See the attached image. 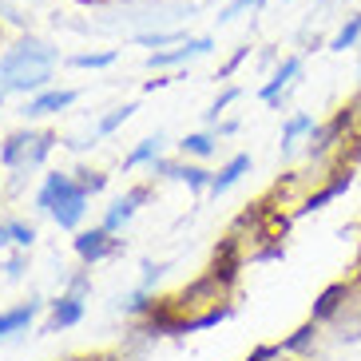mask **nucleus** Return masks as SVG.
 Masks as SVG:
<instances>
[{"mask_svg":"<svg viewBox=\"0 0 361 361\" xmlns=\"http://www.w3.org/2000/svg\"><path fill=\"white\" fill-rule=\"evenodd\" d=\"M60 48L40 36H20L8 52L0 56V87L12 96H36L52 84Z\"/></svg>","mask_w":361,"mask_h":361,"instance_id":"obj_1","label":"nucleus"},{"mask_svg":"<svg viewBox=\"0 0 361 361\" xmlns=\"http://www.w3.org/2000/svg\"><path fill=\"white\" fill-rule=\"evenodd\" d=\"M36 211L52 214L56 226H64V231H80L87 214V191L80 187L75 175L52 171V175H44V187L36 191Z\"/></svg>","mask_w":361,"mask_h":361,"instance_id":"obj_2","label":"nucleus"},{"mask_svg":"<svg viewBox=\"0 0 361 361\" xmlns=\"http://www.w3.org/2000/svg\"><path fill=\"white\" fill-rule=\"evenodd\" d=\"M60 143V135L56 131H12L4 143H0V163L12 171H32L40 167L48 155H52V147Z\"/></svg>","mask_w":361,"mask_h":361,"instance_id":"obj_3","label":"nucleus"},{"mask_svg":"<svg viewBox=\"0 0 361 361\" xmlns=\"http://www.w3.org/2000/svg\"><path fill=\"white\" fill-rule=\"evenodd\" d=\"M214 52V36H187L179 40L175 48H159V52L147 56V68L151 72H167V68H183V64H195L202 56Z\"/></svg>","mask_w":361,"mask_h":361,"instance_id":"obj_4","label":"nucleus"},{"mask_svg":"<svg viewBox=\"0 0 361 361\" xmlns=\"http://www.w3.org/2000/svg\"><path fill=\"white\" fill-rule=\"evenodd\" d=\"M72 246H75V258H80L84 266H96V262H104V258H111V255H119V250H123V243H119V238H111V231H107V226L80 231Z\"/></svg>","mask_w":361,"mask_h":361,"instance_id":"obj_5","label":"nucleus"},{"mask_svg":"<svg viewBox=\"0 0 361 361\" xmlns=\"http://www.w3.org/2000/svg\"><path fill=\"white\" fill-rule=\"evenodd\" d=\"M353 128V111L350 107H341L334 119H326V123H318V128L310 131V143H306V155L310 159H322V155H329V151L341 143V135Z\"/></svg>","mask_w":361,"mask_h":361,"instance_id":"obj_6","label":"nucleus"},{"mask_svg":"<svg viewBox=\"0 0 361 361\" xmlns=\"http://www.w3.org/2000/svg\"><path fill=\"white\" fill-rule=\"evenodd\" d=\"M302 68H306V64H302V56H286V60H278L274 75L258 87V99L270 104V107H282V96H286L298 80H302Z\"/></svg>","mask_w":361,"mask_h":361,"instance_id":"obj_7","label":"nucleus"},{"mask_svg":"<svg viewBox=\"0 0 361 361\" xmlns=\"http://www.w3.org/2000/svg\"><path fill=\"white\" fill-rule=\"evenodd\" d=\"M80 99V92L75 87H44V92H36V96L24 99L20 116L24 119H44V116H60V111H68V107Z\"/></svg>","mask_w":361,"mask_h":361,"instance_id":"obj_8","label":"nucleus"},{"mask_svg":"<svg viewBox=\"0 0 361 361\" xmlns=\"http://www.w3.org/2000/svg\"><path fill=\"white\" fill-rule=\"evenodd\" d=\"M151 175L155 179H179V183H187L195 195H207L211 191V171L207 167H195V163H171V159H155L151 163Z\"/></svg>","mask_w":361,"mask_h":361,"instance_id":"obj_9","label":"nucleus"},{"mask_svg":"<svg viewBox=\"0 0 361 361\" xmlns=\"http://www.w3.org/2000/svg\"><path fill=\"white\" fill-rule=\"evenodd\" d=\"M147 199H151V187H131L128 195H119V199L111 202V207H107V214H104V226H107L111 234H119L123 226L131 223V219H135V211H139V207H143Z\"/></svg>","mask_w":361,"mask_h":361,"instance_id":"obj_10","label":"nucleus"},{"mask_svg":"<svg viewBox=\"0 0 361 361\" xmlns=\"http://www.w3.org/2000/svg\"><path fill=\"white\" fill-rule=\"evenodd\" d=\"M80 322H84V298L68 290V294H60L52 302V314H48L40 334H60V329H72V326H80Z\"/></svg>","mask_w":361,"mask_h":361,"instance_id":"obj_11","label":"nucleus"},{"mask_svg":"<svg viewBox=\"0 0 361 361\" xmlns=\"http://www.w3.org/2000/svg\"><path fill=\"white\" fill-rule=\"evenodd\" d=\"M243 270V258H238V238L226 234L223 243L214 246V262H211V274L223 282V286H234V278Z\"/></svg>","mask_w":361,"mask_h":361,"instance_id":"obj_12","label":"nucleus"},{"mask_svg":"<svg viewBox=\"0 0 361 361\" xmlns=\"http://www.w3.org/2000/svg\"><path fill=\"white\" fill-rule=\"evenodd\" d=\"M345 302H350V286H345V282H334V286H326L318 298H314V306H310V318L322 326V322L338 318Z\"/></svg>","mask_w":361,"mask_h":361,"instance_id":"obj_13","label":"nucleus"},{"mask_svg":"<svg viewBox=\"0 0 361 361\" xmlns=\"http://www.w3.org/2000/svg\"><path fill=\"white\" fill-rule=\"evenodd\" d=\"M40 298H28V302H20V306H12L0 314V338H16V334H24V329L36 322V314H40Z\"/></svg>","mask_w":361,"mask_h":361,"instance_id":"obj_14","label":"nucleus"},{"mask_svg":"<svg viewBox=\"0 0 361 361\" xmlns=\"http://www.w3.org/2000/svg\"><path fill=\"white\" fill-rule=\"evenodd\" d=\"M250 167H255V159H250V155H246V151H238V155H234L231 163H226L223 171H219V175H214L211 179V199H219V195H226L231 191V187H238V183H243V175H250Z\"/></svg>","mask_w":361,"mask_h":361,"instance_id":"obj_15","label":"nucleus"},{"mask_svg":"<svg viewBox=\"0 0 361 361\" xmlns=\"http://www.w3.org/2000/svg\"><path fill=\"white\" fill-rule=\"evenodd\" d=\"M314 128H318V123H314V116H310V111H294V116L286 119V128H282V139H278L282 159H290V155H294V147H298V139L310 135Z\"/></svg>","mask_w":361,"mask_h":361,"instance_id":"obj_16","label":"nucleus"},{"mask_svg":"<svg viewBox=\"0 0 361 361\" xmlns=\"http://www.w3.org/2000/svg\"><path fill=\"white\" fill-rule=\"evenodd\" d=\"M350 187H353V175L345 171V175H338L334 183H326V187H322L318 195H310V199L302 202V207H298V214H314V211H322L326 202H334L338 195H345V191H350Z\"/></svg>","mask_w":361,"mask_h":361,"instance_id":"obj_17","label":"nucleus"},{"mask_svg":"<svg viewBox=\"0 0 361 361\" xmlns=\"http://www.w3.org/2000/svg\"><path fill=\"white\" fill-rule=\"evenodd\" d=\"M159 151H163V135L155 131V135L147 139H139L135 151H131L128 159H123V171H135V167H151V163L159 159Z\"/></svg>","mask_w":361,"mask_h":361,"instance_id":"obj_18","label":"nucleus"},{"mask_svg":"<svg viewBox=\"0 0 361 361\" xmlns=\"http://www.w3.org/2000/svg\"><path fill=\"white\" fill-rule=\"evenodd\" d=\"M214 147H219V135H214V131H195V135L179 139V151L183 155H191V159H211Z\"/></svg>","mask_w":361,"mask_h":361,"instance_id":"obj_19","label":"nucleus"},{"mask_svg":"<svg viewBox=\"0 0 361 361\" xmlns=\"http://www.w3.org/2000/svg\"><path fill=\"white\" fill-rule=\"evenodd\" d=\"M357 44H361V12H353V16H345L338 32L329 36V52H350Z\"/></svg>","mask_w":361,"mask_h":361,"instance_id":"obj_20","label":"nucleus"},{"mask_svg":"<svg viewBox=\"0 0 361 361\" xmlns=\"http://www.w3.org/2000/svg\"><path fill=\"white\" fill-rule=\"evenodd\" d=\"M135 111H139V104H119V107H111V111H107V116L96 123V131H92V135H96V139L116 135V131L123 128V123H128V119L135 116Z\"/></svg>","mask_w":361,"mask_h":361,"instance_id":"obj_21","label":"nucleus"},{"mask_svg":"<svg viewBox=\"0 0 361 361\" xmlns=\"http://www.w3.org/2000/svg\"><path fill=\"white\" fill-rule=\"evenodd\" d=\"M314 338H318V322L310 318L306 326H298L294 334L278 345V350H282V353H310V350H314Z\"/></svg>","mask_w":361,"mask_h":361,"instance_id":"obj_22","label":"nucleus"},{"mask_svg":"<svg viewBox=\"0 0 361 361\" xmlns=\"http://www.w3.org/2000/svg\"><path fill=\"white\" fill-rule=\"evenodd\" d=\"M234 314V306H211L207 314H199V318H187L183 322V334H199V329H214L219 322H226Z\"/></svg>","mask_w":361,"mask_h":361,"instance_id":"obj_23","label":"nucleus"},{"mask_svg":"<svg viewBox=\"0 0 361 361\" xmlns=\"http://www.w3.org/2000/svg\"><path fill=\"white\" fill-rule=\"evenodd\" d=\"M119 310L123 314H131V318H147L151 310H155V298H151V290H131L128 298H119Z\"/></svg>","mask_w":361,"mask_h":361,"instance_id":"obj_24","label":"nucleus"},{"mask_svg":"<svg viewBox=\"0 0 361 361\" xmlns=\"http://www.w3.org/2000/svg\"><path fill=\"white\" fill-rule=\"evenodd\" d=\"M179 40H187L183 28H155V32H135V44H147V48H175Z\"/></svg>","mask_w":361,"mask_h":361,"instance_id":"obj_25","label":"nucleus"},{"mask_svg":"<svg viewBox=\"0 0 361 361\" xmlns=\"http://www.w3.org/2000/svg\"><path fill=\"white\" fill-rule=\"evenodd\" d=\"M116 60H119L116 48H104V52H75L68 64H72V68H92V72H99V68H111Z\"/></svg>","mask_w":361,"mask_h":361,"instance_id":"obj_26","label":"nucleus"},{"mask_svg":"<svg viewBox=\"0 0 361 361\" xmlns=\"http://www.w3.org/2000/svg\"><path fill=\"white\" fill-rule=\"evenodd\" d=\"M234 99H243V87H226V92H219V99H214V104L207 107V111H202V119H207V123L214 128V123L223 119V111L234 104Z\"/></svg>","mask_w":361,"mask_h":361,"instance_id":"obj_27","label":"nucleus"},{"mask_svg":"<svg viewBox=\"0 0 361 361\" xmlns=\"http://www.w3.org/2000/svg\"><path fill=\"white\" fill-rule=\"evenodd\" d=\"M8 238H12V246H20V250H32V243H36V226L20 223V219H8Z\"/></svg>","mask_w":361,"mask_h":361,"instance_id":"obj_28","label":"nucleus"},{"mask_svg":"<svg viewBox=\"0 0 361 361\" xmlns=\"http://www.w3.org/2000/svg\"><path fill=\"white\" fill-rule=\"evenodd\" d=\"M262 4H266V0H231V4H226V8L219 12V24H231V20H238L243 12H258Z\"/></svg>","mask_w":361,"mask_h":361,"instance_id":"obj_29","label":"nucleus"},{"mask_svg":"<svg viewBox=\"0 0 361 361\" xmlns=\"http://www.w3.org/2000/svg\"><path fill=\"white\" fill-rule=\"evenodd\" d=\"M75 179H80V187H84L87 195H99L107 187V175L104 171H87V167H80L75 171Z\"/></svg>","mask_w":361,"mask_h":361,"instance_id":"obj_30","label":"nucleus"},{"mask_svg":"<svg viewBox=\"0 0 361 361\" xmlns=\"http://www.w3.org/2000/svg\"><path fill=\"white\" fill-rule=\"evenodd\" d=\"M167 270H171V262H143V282H139V286H143V290H155V282H159Z\"/></svg>","mask_w":361,"mask_h":361,"instance_id":"obj_31","label":"nucleus"},{"mask_svg":"<svg viewBox=\"0 0 361 361\" xmlns=\"http://www.w3.org/2000/svg\"><path fill=\"white\" fill-rule=\"evenodd\" d=\"M68 290H72V294H80V298H87V294H92V274H87V270L72 274V278H68Z\"/></svg>","mask_w":361,"mask_h":361,"instance_id":"obj_32","label":"nucleus"},{"mask_svg":"<svg viewBox=\"0 0 361 361\" xmlns=\"http://www.w3.org/2000/svg\"><path fill=\"white\" fill-rule=\"evenodd\" d=\"M246 56H250V48H238V52H234L231 60H226V68H223L219 75H214V80H226V75H234V72H238V64H243Z\"/></svg>","mask_w":361,"mask_h":361,"instance_id":"obj_33","label":"nucleus"},{"mask_svg":"<svg viewBox=\"0 0 361 361\" xmlns=\"http://www.w3.org/2000/svg\"><path fill=\"white\" fill-rule=\"evenodd\" d=\"M278 353H282V350H278V345H258V350L250 353V357H246V361H274Z\"/></svg>","mask_w":361,"mask_h":361,"instance_id":"obj_34","label":"nucleus"},{"mask_svg":"<svg viewBox=\"0 0 361 361\" xmlns=\"http://www.w3.org/2000/svg\"><path fill=\"white\" fill-rule=\"evenodd\" d=\"M4 270H8V278H12V282H16V278H24V255H16L8 266H4Z\"/></svg>","mask_w":361,"mask_h":361,"instance_id":"obj_35","label":"nucleus"},{"mask_svg":"<svg viewBox=\"0 0 361 361\" xmlns=\"http://www.w3.org/2000/svg\"><path fill=\"white\" fill-rule=\"evenodd\" d=\"M238 128H243L238 119H226V123H214V135H234Z\"/></svg>","mask_w":361,"mask_h":361,"instance_id":"obj_36","label":"nucleus"},{"mask_svg":"<svg viewBox=\"0 0 361 361\" xmlns=\"http://www.w3.org/2000/svg\"><path fill=\"white\" fill-rule=\"evenodd\" d=\"M171 80L167 75H155V80H147V84H143V92H159V87H167Z\"/></svg>","mask_w":361,"mask_h":361,"instance_id":"obj_37","label":"nucleus"},{"mask_svg":"<svg viewBox=\"0 0 361 361\" xmlns=\"http://www.w3.org/2000/svg\"><path fill=\"white\" fill-rule=\"evenodd\" d=\"M0 12H4L8 20H16V24H20V16H12V12H8V4H4V0H0Z\"/></svg>","mask_w":361,"mask_h":361,"instance_id":"obj_38","label":"nucleus"},{"mask_svg":"<svg viewBox=\"0 0 361 361\" xmlns=\"http://www.w3.org/2000/svg\"><path fill=\"white\" fill-rule=\"evenodd\" d=\"M4 96H8V92H4V87H0V111H4Z\"/></svg>","mask_w":361,"mask_h":361,"instance_id":"obj_39","label":"nucleus"},{"mask_svg":"<svg viewBox=\"0 0 361 361\" xmlns=\"http://www.w3.org/2000/svg\"><path fill=\"white\" fill-rule=\"evenodd\" d=\"M357 75H361V44H357Z\"/></svg>","mask_w":361,"mask_h":361,"instance_id":"obj_40","label":"nucleus"},{"mask_svg":"<svg viewBox=\"0 0 361 361\" xmlns=\"http://www.w3.org/2000/svg\"><path fill=\"white\" fill-rule=\"evenodd\" d=\"M286 4H290V0H286Z\"/></svg>","mask_w":361,"mask_h":361,"instance_id":"obj_41","label":"nucleus"}]
</instances>
